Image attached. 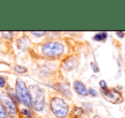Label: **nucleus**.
<instances>
[{"instance_id": "1", "label": "nucleus", "mask_w": 125, "mask_h": 118, "mask_svg": "<svg viewBox=\"0 0 125 118\" xmlns=\"http://www.w3.org/2000/svg\"><path fill=\"white\" fill-rule=\"evenodd\" d=\"M31 106L37 111H41L45 108V94L41 88L37 85H31L28 87Z\"/></svg>"}, {"instance_id": "2", "label": "nucleus", "mask_w": 125, "mask_h": 118, "mask_svg": "<svg viewBox=\"0 0 125 118\" xmlns=\"http://www.w3.org/2000/svg\"><path fill=\"white\" fill-rule=\"evenodd\" d=\"M50 108L57 118H65L69 113V105L61 98L54 97L51 99Z\"/></svg>"}, {"instance_id": "3", "label": "nucleus", "mask_w": 125, "mask_h": 118, "mask_svg": "<svg viewBox=\"0 0 125 118\" xmlns=\"http://www.w3.org/2000/svg\"><path fill=\"white\" fill-rule=\"evenodd\" d=\"M64 45L57 41H49L42 46V52L47 57H58L64 52Z\"/></svg>"}, {"instance_id": "4", "label": "nucleus", "mask_w": 125, "mask_h": 118, "mask_svg": "<svg viewBox=\"0 0 125 118\" xmlns=\"http://www.w3.org/2000/svg\"><path fill=\"white\" fill-rule=\"evenodd\" d=\"M16 97L21 101L22 104H24L27 106H31L30 103L29 94H28V90L25 85L24 81L21 80V79H18L16 83Z\"/></svg>"}, {"instance_id": "5", "label": "nucleus", "mask_w": 125, "mask_h": 118, "mask_svg": "<svg viewBox=\"0 0 125 118\" xmlns=\"http://www.w3.org/2000/svg\"><path fill=\"white\" fill-rule=\"evenodd\" d=\"M1 100L8 116L10 117H15L17 115V106L10 95L7 93H1Z\"/></svg>"}, {"instance_id": "6", "label": "nucleus", "mask_w": 125, "mask_h": 118, "mask_svg": "<svg viewBox=\"0 0 125 118\" xmlns=\"http://www.w3.org/2000/svg\"><path fill=\"white\" fill-rule=\"evenodd\" d=\"M101 93L105 99L112 104H119L123 101L122 94L116 89H104L101 90Z\"/></svg>"}, {"instance_id": "7", "label": "nucleus", "mask_w": 125, "mask_h": 118, "mask_svg": "<svg viewBox=\"0 0 125 118\" xmlns=\"http://www.w3.org/2000/svg\"><path fill=\"white\" fill-rule=\"evenodd\" d=\"M74 89L77 93L82 96H87L88 94V90L81 80H75L74 82Z\"/></svg>"}, {"instance_id": "8", "label": "nucleus", "mask_w": 125, "mask_h": 118, "mask_svg": "<svg viewBox=\"0 0 125 118\" xmlns=\"http://www.w3.org/2000/svg\"><path fill=\"white\" fill-rule=\"evenodd\" d=\"M58 89L62 94H64L67 97H70V87L67 83H61L58 85Z\"/></svg>"}, {"instance_id": "9", "label": "nucleus", "mask_w": 125, "mask_h": 118, "mask_svg": "<svg viewBox=\"0 0 125 118\" xmlns=\"http://www.w3.org/2000/svg\"><path fill=\"white\" fill-rule=\"evenodd\" d=\"M107 36H108V34L106 32H100V33H98L94 35V39L98 42H102V41H104V40L107 39Z\"/></svg>"}, {"instance_id": "10", "label": "nucleus", "mask_w": 125, "mask_h": 118, "mask_svg": "<svg viewBox=\"0 0 125 118\" xmlns=\"http://www.w3.org/2000/svg\"><path fill=\"white\" fill-rule=\"evenodd\" d=\"M75 61H73L72 58H68L65 60V62H63V67L67 69V70H71L75 66Z\"/></svg>"}, {"instance_id": "11", "label": "nucleus", "mask_w": 125, "mask_h": 118, "mask_svg": "<svg viewBox=\"0 0 125 118\" xmlns=\"http://www.w3.org/2000/svg\"><path fill=\"white\" fill-rule=\"evenodd\" d=\"M14 70L18 74H24L27 72V68L21 66V65H16L14 67Z\"/></svg>"}, {"instance_id": "12", "label": "nucleus", "mask_w": 125, "mask_h": 118, "mask_svg": "<svg viewBox=\"0 0 125 118\" xmlns=\"http://www.w3.org/2000/svg\"><path fill=\"white\" fill-rule=\"evenodd\" d=\"M7 113H6L5 108L3 105V104L0 102V118H6Z\"/></svg>"}, {"instance_id": "13", "label": "nucleus", "mask_w": 125, "mask_h": 118, "mask_svg": "<svg viewBox=\"0 0 125 118\" xmlns=\"http://www.w3.org/2000/svg\"><path fill=\"white\" fill-rule=\"evenodd\" d=\"M21 113L22 115H24L25 116H27L28 118H31L32 117V112L28 109H21Z\"/></svg>"}, {"instance_id": "14", "label": "nucleus", "mask_w": 125, "mask_h": 118, "mask_svg": "<svg viewBox=\"0 0 125 118\" xmlns=\"http://www.w3.org/2000/svg\"><path fill=\"white\" fill-rule=\"evenodd\" d=\"M31 33L33 35H34V36H36V37H41V36H43V35H45V33H46V32H43V31H41V32H40V31H38V32H31Z\"/></svg>"}, {"instance_id": "15", "label": "nucleus", "mask_w": 125, "mask_h": 118, "mask_svg": "<svg viewBox=\"0 0 125 118\" xmlns=\"http://www.w3.org/2000/svg\"><path fill=\"white\" fill-rule=\"evenodd\" d=\"M99 86L101 87V90H104V89H107V84L104 80H100L99 81Z\"/></svg>"}, {"instance_id": "16", "label": "nucleus", "mask_w": 125, "mask_h": 118, "mask_svg": "<svg viewBox=\"0 0 125 118\" xmlns=\"http://www.w3.org/2000/svg\"><path fill=\"white\" fill-rule=\"evenodd\" d=\"M88 93L90 94V95H92L93 97H96L97 96V92H96V90L95 89H94V88H90L88 90Z\"/></svg>"}, {"instance_id": "17", "label": "nucleus", "mask_w": 125, "mask_h": 118, "mask_svg": "<svg viewBox=\"0 0 125 118\" xmlns=\"http://www.w3.org/2000/svg\"><path fill=\"white\" fill-rule=\"evenodd\" d=\"M91 67H92V69H94V72H99V67L97 66V64H96L95 63H94V62H93L92 63H91Z\"/></svg>"}, {"instance_id": "18", "label": "nucleus", "mask_w": 125, "mask_h": 118, "mask_svg": "<svg viewBox=\"0 0 125 118\" xmlns=\"http://www.w3.org/2000/svg\"><path fill=\"white\" fill-rule=\"evenodd\" d=\"M5 87V80L2 76H0V87Z\"/></svg>"}, {"instance_id": "19", "label": "nucleus", "mask_w": 125, "mask_h": 118, "mask_svg": "<svg viewBox=\"0 0 125 118\" xmlns=\"http://www.w3.org/2000/svg\"><path fill=\"white\" fill-rule=\"evenodd\" d=\"M116 35L118 37H120V38H123V37H124L125 33L124 32H116Z\"/></svg>"}, {"instance_id": "20", "label": "nucleus", "mask_w": 125, "mask_h": 118, "mask_svg": "<svg viewBox=\"0 0 125 118\" xmlns=\"http://www.w3.org/2000/svg\"><path fill=\"white\" fill-rule=\"evenodd\" d=\"M94 118H101V117H100V116H95Z\"/></svg>"}]
</instances>
